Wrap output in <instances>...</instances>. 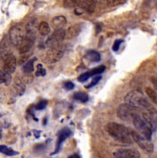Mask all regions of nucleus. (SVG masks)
<instances>
[{
    "label": "nucleus",
    "instance_id": "1",
    "mask_svg": "<svg viewBox=\"0 0 157 158\" xmlns=\"http://www.w3.org/2000/svg\"><path fill=\"white\" fill-rule=\"evenodd\" d=\"M106 131L111 137L124 144H132L133 139L130 130L123 124L111 122L106 125Z\"/></svg>",
    "mask_w": 157,
    "mask_h": 158
},
{
    "label": "nucleus",
    "instance_id": "2",
    "mask_svg": "<svg viewBox=\"0 0 157 158\" xmlns=\"http://www.w3.org/2000/svg\"><path fill=\"white\" fill-rule=\"evenodd\" d=\"M124 101L126 104L138 110H147L152 106L144 94L137 90H133L127 93L124 98Z\"/></svg>",
    "mask_w": 157,
    "mask_h": 158
},
{
    "label": "nucleus",
    "instance_id": "3",
    "mask_svg": "<svg viewBox=\"0 0 157 158\" xmlns=\"http://www.w3.org/2000/svg\"><path fill=\"white\" fill-rule=\"evenodd\" d=\"M65 51L66 45H64V44H60L57 46L51 47L43 55L42 60H43L44 63H45V64H54V63L58 62V61L62 59Z\"/></svg>",
    "mask_w": 157,
    "mask_h": 158
},
{
    "label": "nucleus",
    "instance_id": "4",
    "mask_svg": "<svg viewBox=\"0 0 157 158\" xmlns=\"http://www.w3.org/2000/svg\"><path fill=\"white\" fill-rule=\"evenodd\" d=\"M133 123L134 127L136 130L139 132L141 135L145 137L146 138L151 140L152 135H153V131L150 128V126L147 124V123L144 121L143 117L139 114H136L133 118Z\"/></svg>",
    "mask_w": 157,
    "mask_h": 158
},
{
    "label": "nucleus",
    "instance_id": "5",
    "mask_svg": "<svg viewBox=\"0 0 157 158\" xmlns=\"http://www.w3.org/2000/svg\"><path fill=\"white\" fill-rule=\"evenodd\" d=\"M131 134L133 141L136 142L141 149L143 150L147 154H152L153 152L154 146H153V143L150 141V140L146 138L145 137H143L139 133L136 131H132Z\"/></svg>",
    "mask_w": 157,
    "mask_h": 158
},
{
    "label": "nucleus",
    "instance_id": "6",
    "mask_svg": "<svg viewBox=\"0 0 157 158\" xmlns=\"http://www.w3.org/2000/svg\"><path fill=\"white\" fill-rule=\"evenodd\" d=\"M26 31L21 24L15 25L10 28L9 32V38L13 45L17 47L19 42L24 39Z\"/></svg>",
    "mask_w": 157,
    "mask_h": 158
},
{
    "label": "nucleus",
    "instance_id": "7",
    "mask_svg": "<svg viewBox=\"0 0 157 158\" xmlns=\"http://www.w3.org/2000/svg\"><path fill=\"white\" fill-rule=\"evenodd\" d=\"M138 109L127 105V104H122L117 108V116L119 118L125 121H132L133 117L136 114V110Z\"/></svg>",
    "mask_w": 157,
    "mask_h": 158
},
{
    "label": "nucleus",
    "instance_id": "8",
    "mask_svg": "<svg viewBox=\"0 0 157 158\" xmlns=\"http://www.w3.org/2000/svg\"><path fill=\"white\" fill-rule=\"evenodd\" d=\"M141 116L150 126L152 131H156L157 130V111L156 109L153 106H151L148 109L145 110Z\"/></svg>",
    "mask_w": 157,
    "mask_h": 158
},
{
    "label": "nucleus",
    "instance_id": "9",
    "mask_svg": "<svg viewBox=\"0 0 157 158\" xmlns=\"http://www.w3.org/2000/svg\"><path fill=\"white\" fill-rule=\"evenodd\" d=\"M64 39H65V30H64L63 28L57 29L48 38L46 42H45V45L48 48L57 46V45L62 44Z\"/></svg>",
    "mask_w": 157,
    "mask_h": 158
},
{
    "label": "nucleus",
    "instance_id": "10",
    "mask_svg": "<svg viewBox=\"0 0 157 158\" xmlns=\"http://www.w3.org/2000/svg\"><path fill=\"white\" fill-rule=\"evenodd\" d=\"M76 7L74 10V13L76 15H81L84 12L92 14L96 9V1L95 0H84L80 2L79 5Z\"/></svg>",
    "mask_w": 157,
    "mask_h": 158
},
{
    "label": "nucleus",
    "instance_id": "11",
    "mask_svg": "<svg viewBox=\"0 0 157 158\" xmlns=\"http://www.w3.org/2000/svg\"><path fill=\"white\" fill-rule=\"evenodd\" d=\"M34 41H35V37L26 34V36L24 37V39L17 45L18 53L20 55H24V54L28 52L32 48L33 45L34 43Z\"/></svg>",
    "mask_w": 157,
    "mask_h": 158
},
{
    "label": "nucleus",
    "instance_id": "12",
    "mask_svg": "<svg viewBox=\"0 0 157 158\" xmlns=\"http://www.w3.org/2000/svg\"><path fill=\"white\" fill-rule=\"evenodd\" d=\"M12 45L9 35H5L0 42V56L2 60L12 55Z\"/></svg>",
    "mask_w": 157,
    "mask_h": 158
},
{
    "label": "nucleus",
    "instance_id": "13",
    "mask_svg": "<svg viewBox=\"0 0 157 158\" xmlns=\"http://www.w3.org/2000/svg\"><path fill=\"white\" fill-rule=\"evenodd\" d=\"M114 157L117 158H139L140 154L135 149H119L113 153Z\"/></svg>",
    "mask_w": 157,
    "mask_h": 158
},
{
    "label": "nucleus",
    "instance_id": "14",
    "mask_svg": "<svg viewBox=\"0 0 157 158\" xmlns=\"http://www.w3.org/2000/svg\"><path fill=\"white\" fill-rule=\"evenodd\" d=\"M84 26V24L82 23H76V24H74L73 26H70L67 28V31H65V39H72L77 37L81 32Z\"/></svg>",
    "mask_w": 157,
    "mask_h": 158
},
{
    "label": "nucleus",
    "instance_id": "15",
    "mask_svg": "<svg viewBox=\"0 0 157 158\" xmlns=\"http://www.w3.org/2000/svg\"><path fill=\"white\" fill-rule=\"evenodd\" d=\"M4 61V65H3V69L6 72L9 74H12L15 72L17 66V60L16 58L12 55L6 58V59L3 60Z\"/></svg>",
    "mask_w": 157,
    "mask_h": 158
},
{
    "label": "nucleus",
    "instance_id": "16",
    "mask_svg": "<svg viewBox=\"0 0 157 158\" xmlns=\"http://www.w3.org/2000/svg\"><path fill=\"white\" fill-rule=\"evenodd\" d=\"M71 134H72L71 131H70L69 128H67V127H64V128H63L62 130L60 131L58 137L57 143H56V150L54 153L51 154V155L58 154V153L59 152V151L61 150V147H62L63 142H64L67 137H70V136L71 135Z\"/></svg>",
    "mask_w": 157,
    "mask_h": 158
},
{
    "label": "nucleus",
    "instance_id": "17",
    "mask_svg": "<svg viewBox=\"0 0 157 158\" xmlns=\"http://www.w3.org/2000/svg\"><path fill=\"white\" fill-rule=\"evenodd\" d=\"M51 23V26L55 30L62 29L63 27L65 26L67 24V19L63 15H58L52 19Z\"/></svg>",
    "mask_w": 157,
    "mask_h": 158
},
{
    "label": "nucleus",
    "instance_id": "18",
    "mask_svg": "<svg viewBox=\"0 0 157 158\" xmlns=\"http://www.w3.org/2000/svg\"><path fill=\"white\" fill-rule=\"evenodd\" d=\"M38 28V25L37 23V19L34 18L31 19L26 26V34L36 37V31H37Z\"/></svg>",
    "mask_w": 157,
    "mask_h": 158
},
{
    "label": "nucleus",
    "instance_id": "19",
    "mask_svg": "<svg viewBox=\"0 0 157 158\" xmlns=\"http://www.w3.org/2000/svg\"><path fill=\"white\" fill-rule=\"evenodd\" d=\"M13 88L15 94L21 96L24 94L25 91H26V85H25L22 80H20L19 78H16L15 82H14Z\"/></svg>",
    "mask_w": 157,
    "mask_h": 158
},
{
    "label": "nucleus",
    "instance_id": "20",
    "mask_svg": "<svg viewBox=\"0 0 157 158\" xmlns=\"http://www.w3.org/2000/svg\"><path fill=\"white\" fill-rule=\"evenodd\" d=\"M84 58L87 59L90 61H93V62H98L100 61V54L98 52L95 51V50H89L86 52Z\"/></svg>",
    "mask_w": 157,
    "mask_h": 158
},
{
    "label": "nucleus",
    "instance_id": "21",
    "mask_svg": "<svg viewBox=\"0 0 157 158\" xmlns=\"http://www.w3.org/2000/svg\"><path fill=\"white\" fill-rule=\"evenodd\" d=\"M36 60L37 58H34L25 62L22 65V72L24 73H31L34 71V62Z\"/></svg>",
    "mask_w": 157,
    "mask_h": 158
},
{
    "label": "nucleus",
    "instance_id": "22",
    "mask_svg": "<svg viewBox=\"0 0 157 158\" xmlns=\"http://www.w3.org/2000/svg\"><path fill=\"white\" fill-rule=\"evenodd\" d=\"M39 33L41 35L46 36L51 32V28H50L49 25L46 22H42L40 24L38 25V28Z\"/></svg>",
    "mask_w": 157,
    "mask_h": 158
},
{
    "label": "nucleus",
    "instance_id": "23",
    "mask_svg": "<svg viewBox=\"0 0 157 158\" xmlns=\"http://www.w3.org/2000/svg\"><path fill=\"white\" fill-rule=\"evenodd\" d=\"M12 81V76L11 74L7 73L5 71L0 70V85L5 84L6 85H9Z\"/></svg>",
    "mask_w": 157,
    "mask_h": 158
},
{
    "label": "nucleus",
    "instance_id": "24",
    "mask_svg": "<svg viewBox=\"0 0 157 158\" xmlns=\"http://www.w3.org/2000/svg\"><path fill=\"white\" fill-rule=\"evenodd\" d=\"M105 69H106V66L100 65V66H98V67L92 69L91 70L88 71V72H87L86 73L87 74V75L89 76V78H91V77L95 76V75H100V74H102L103 72H104Z\"/></svg>",
    "mask_w": 157,
    "mask_h": 158
},
{
    "label": "nucleus",
    "instance_id": "25",
    "mask_svg": "<svg viewBox=\"0 0 157 158\" xmlns=\"http://www.w3.org/2000/svg\"><path fill=\"white\" fill-rule=\"evenodd\" d=\"M74 98L77 101H79V102H82V103H85L88 101L89 96L87 93L84 92H77L74 93L73 96Z\"/></svg>",
    "mask_w": 157,
    "mask_h": 158
},
{
    "label": "nucleus",
    "instance_id": "26",
    "mask_svg": "<svg viewBox=\"0 0 157 158\" xmlns=\"http://www.w3.org/2000/svg\"><path fill=\"white\" fill-rule=\"evenodd\" d=\"M145 91L146 94L150 98V100H152V102H153L154 103L157 104V93L156 92V91L153 88H150V87H147L145 88Z\"/></svg>",
    "mask_w": 157,
    "mask_h": 158
},
{
    "label": "nucleus",
    "instance_id": "27",
    "mask_svg": "<svg viewBox=\"0 0 157 158\" xmlns=\"http://www.w3.org/2000/svg\"><path fill=\"white\" fill-rule=\"evenodd\" d=\"M0 153L6 154L7 156H15L18 154V152L14 151L12 149L6 147V145H0Z\"/></svg>",
    "mask_w": 157,
    "mask_h": 158
},
{
    "label": "nucleus",
    "instance_id": "28",
    "mask_svg": "<svg viewBox=\"0 0 157 158\" xmlns=\"http://www.w3.org/2000/svg\"><path fill=\"white\" fill-rule=\"evenodd\" d=\"M81 0H63V6L67 9L74 8L79 5Z\"/></svg>",
    "mask_w": 157,
    "mask_h": 158
},
{
    "label": "nucleus",
    "instance_id": "29",
    "mask_svg": "<svg viewBox=\"0 0 157 158\" xmlns=\"http://www.w3.org/2000/svg\"><path fill=\"white\" fill-rule=\"evenodd\" d=\"M102 79V76L101 75H95V77L92 79V81H91V83L89 84V85H87V86L85 87L87 89H90V88H93V87L95 86V85H97V84H98V82L100 81V80Z\"/></svg>",
    "mask_w": 157,
    "mask_h": 158
},
{
    "label": "nucleus",
    "instance_id": "30",
    "mask_svg": "<svg viewBox=\"0 0 157 158\" xmlns=\"http://www.w3.org/2000/svg\"><path fill=\"white\" fill-rule=\"evenodd\" d=\"M48 105V101L47 100H41L38 103L34 106V109L37 110H44Z\"/></svg>",
    "mask_w": 157,
    "mask_h": 158
},
{
    "label": "nucleus",
    "instance_id": "31",
    "mask_svg": "<svg viewBox=\"0 0 157 158\" xmlns=\"http://www.w3.org/2000/svg\"><path fill=\"white\" fill-rule=\"evenodd\" d=\"M46 75V71H45V69L42 68V64H38L37 65V71L35 72V75L37 77H40V76H45Z\"/></svg>",
    "mask_w": 157,
    "mask_h": 158
},
{
    "label": "nucleus",
    "instance_id": "32",
    "mask_svg": "<svg viewBox=\"0 0 157 158\" xmlns=\"http://www.w3.org/2000/svg\"><path fill=\"white\" fill-rule=\"evenodd\" d=\"M126 0H107L108 6H115L124 2Z\"/></svg>",
    "mask_w": 157,
    "mask_h": 158
},
{
    "label": "nucleus",
    "instance_id": "33",
    "mask_svg": "<svg viewBox=\"0 0 157 158\" xmlns=\"http://www.w3.org/2000/svg\"><path fill=\"white\" fill-rule=\"evenodd\" d=\"M122 42H123V40H121V39H117V40H115V42H114V45H113V47H112V49L114 52H117L119 50V48H120V45L122 44Z\"/></svg>",
    "mask_w": 157,
    "mask_h": 158
},
{
    "label": "nucleus",
    "instance_id": "34",
    "mask_svg": "<svg viewBox=\"0 0 157 158\" xmlns=\"http://www.w3.org/2000/svg\"><path fill=\"white\" fill-rule=\"evenodd\" d=\"M64 87L65 89L70 91V90H73L74 88V84L71 81H66L65 83H64Z\"/></svg>",
    "mask_w": 157,
    "mask_h": 158
},
{
    "label": "nucleus",
    "instance_id": "35",
    "mask_svg": "<svg viewBox=\"0 0 157 158\" xmlns=\"http://www.w3.org/2000/svg\"><path fill=\"white\" fill-rule=\"evenodd\" d=\"M89 78H89V76L87 75V74L85 72V73L81 74V75H80L79 77H78V80L80 82H84V81H86L88 80Z\"/></svg>",
    "mask_w": 157,
    "mask_h": 158
},
{
    "label": "nucleus",
    "instance_id": "36",
    "mask_svg": "<svg viewBox=\"0 0 157 158\" xmlns=\"http://www.w3.org/2000/svg\"><path fill=\"white\" fill-rule=\"evenodd\" d=\"M27 61H28L27 55H23V56L20 57L19 60H18V64L21 65V64H23L25 62H26Z\"/></svg>",
    "mask_w": 157,
    "mask_h": 158
},
{
    "label": "nucleus",
    "instance_id": "37",
    "mask_svg": "<svg viewBox=\"0 0 157 158\" xmlns=\"http://www.w3.org/2000/svg\"><path fill=\"white\" fill-rule=\"evenodd\" d=\"M150 81H151V82L153 83V87L155 88V89L157 91V77L152 76L151 78H150Z\"/></svg>",
    "mask_w": 157,
    "mask_h": 158
},
{
    "label": "nucleus",
    "instance_id": "38",
    "mask_svg": "<svg viewBox=\"0 0 157 158\" xmlns=\"http://www.w3.org/2000/svg\"><path fill=\"white\" fill-rule=\"evenodd\" d=\"M79 157H80L78 154H74V155H72V156H70V157H69V158H79Z\"/></svg>",
    "mask_w": 157,
    "mask_h": 158
}]
</instances>
